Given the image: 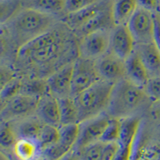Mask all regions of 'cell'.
<instances>
[{
    "label": "cell",
    "instance_id": "cell-1",
    "mask_svg": "<svg viewBox=\"0 0 160 160\" xmlns=\"http://www.w3.org/2000/svg\"><path fill=\"white\" fill-rule=\"evenodd\" d=\"M78 57V38L62 19L42 35L20 48L15 69L20 77L46 79Z\"/></svg>",
    "mask_w": 160,
    "mask_h": 160
},
{
    "label": "cell",
    "instance_id": "cell-2",
    "mask_svg": "<svg viewBox=\"0 0 160 160\" xmlns=\"http://www.w3.org/2000/svg\"><path fill=\"white\" fill-rule=\"evenodd\" d=\"M60 19L62 18L22 8L1 24L2 42L17 53L24 45L49 31Z\"/></svg>",
    "mask_w": 160,
    "mask_h": 160
},
{
    "label": "cell",
    "instance_id": "cell-3",
    "mask_svg": "<svg viewBox=\"0 0 160 160\" xmlns=\"http://www.w3.org/2000/svg\"><path fill=\"white\" fill-rule=\"evenodd\" d=\"M153 103L143 88L124 78L113 86L105 113L118 119L142 118Z\"/></svg>",
    "mask_w": 160,
    "mask_h": 160
},
{
    "label": "cell",
    "instance_id": "cell-4",
    "mask_svg": "<svg viewBox=\"0 0 160 160\" xmlns=\"http://www.w3.org/2000/svg\"><path fill=\"white\" fill-rule=\"evenodd\" d=\"M114 84L100 79L88 89L73 97L82 122L105 113Z\"/></svg>",
    "mask_w": 160,
    "mask_h": 160
},
{
    "label": "cell",
    "instance_id": "cell-5",
    "mask_svg": "<svg viewBox=\"0 0 160 160\" xmlns=\"http://www.w3.org/2000/svg\"><path fill=\"white\" fill-rule=\"evenodd\" d=\"M127 26L135 44L155 41L156 15L154 11L138 6Z\"/></svg>",
    "mask_w": 160,
    "mask_h": 160
},
{
    "label": "cell",
    "instance_id": "cell-6",
    "mask_svg": "<svg viewBox=\"0 0 160 160\" xmlns=\"http://www.w3.org/2000/svg\"><path fill=\"white\" fill-rule=\"evenodd\" d=\"M38 100V97L19 93L1 104V121L11 122L35 115Z\"/></svg>",
    "mask_w": 160,
    "mask_h": 160
},
{
    "label": "cell",
    "instance_id": "cell-7",
    "mask_svg": "<svg viewBox=\"0 0 160 160\" xmlns=\"http://www.w3.org/2000/svg\"><path fill=\"white\" fill-rule=\"evenodd\" d=\"M111 29L93 31L78 39V56L97 60L109 52Z\"/></svg>",
    "mask_w": 160,
    "mask_h": 160
},
{
    "label": "cell",
    "instance_id": "cell-8",
    "mask_svg": "<svg viewBox=\"0 0 160 160\" xmlns=\"http://www.w3.org/2000/svg\"><path fill=\"white\" fill-rule=\"evenodd\" d=\"M95 60L78 56L73 62L72 97L100 80Z\"/></svg>",
    "mask_w": 160,
    "mask_h": 160
},
{
    "label": "cell",
    "instance_id": "cell-9",
    "mask_svg": "<svg viewBox=\"0 0 160 160\" xmlns=\"http://www.w3.org/2000/svg\"><path fill=\"white\" fill-rule=\"evenodd\" d=\"M110 117L106 113L79 123V134L73 150H78L86 146L100 141Z\"/></svg>",
    "mask_w": 160,
    "mask_h": 160
},
{
    "label": "cell",
    "instance_id": "cell-10",
    "mask_svg": "<svg viewBox=\"0 0 160 160\" xmlns=\"http://www.w3.org/2000/svg\"><path fill=\"white\" fill-rule=\"evenodd\" d=\"M73 62L62 67L46 78L48 92L57 98L72 97Z\"/></svg>",
    "mask_w": 160,
    "mask_h": 160
},
{
    "label": "cell",
    "instance_id": "cell-11",
    "mask_svg": "<svg viewBox=\"0 0 160 160\" xmlns=\"http://www.w3.org/2000/svg\"><path fill=\"white\" fill-rule=\"evenodd\" d=\"M100 78L115 84L126 78L125 60L120 58L111 52L95 60Z\"/></svg>",
    "mask_w": 160,
    "mask_h": 160
},
{
    "label": "cell",
    "instance_id": "cell-12",
    "mask_svg": "<svg viewBox=\"0 0 160 160\" xmlns=\"http://www.w3.org/2000/svg\"><path fill=\"white\" fill-rule=\"evenodd\" d=\"M135 42L127 25H115L111 29L109 51L126 60L132 55Z\"/></svg>",
    "mask_w": 160,
    "mask_h": 160
},
{
    "label": "cell",
    "instance_id": "cell-13",
    "mask_svg": "<svg viewBox=\"0 0 160 160\" xmlns=\"http://www.w3.org/2000/svg\"><path fill=\"white\" fill-rule=\"evenodd\" d=\"M111 4V0H102L94 5L76 12L67 14L62 17V19L75 33L100 12L110 7Z\"/></svg>",
    "mask_w": 160,
    "mask_h": 160
},
{
    "label": "cell",
    "instance_id": "cell-14",
    "mask_svg": "<svg viewBox=\"0 0 160 160\" xmlns=\"http://www.w3.org/2000/svg\"><path fill=\"white\" fill-rule=\"evenodd\" d=\"M35 115L44 124L60 127V111L58 98L51 95L50 93H45L39 98Z\"/></svg>",
    "mask_w": 160,
    "mask_h": 160
},
{
    "label": "cell",
    "instance_id": "cell-15",
    "mask_svg": "<svg viewBox=\"0 0 160 160\" xmlns=\"http://www.w3.org/2000/svg\"><path fill=\"white\" fill-rule=\"evenodd\" d=\"M135 52L143 63L150 78L160 76V49L155 41L135 44Z\"/></svg>",
    "mask_w": 160,
    "mask_h": 160
},
{
    "label": "cell",
    "instance_id": "cell-16",
    "mask_svg": "<svg viewBox=\"0 0 160 160\" xmlns=\"http://www.w3.org/2000/svg\"><path fill=\"white\" fill-rule=\"evenodd\" d=\"M10 123L12 126L18 138H28L35 140L37 142L44 125L43 122L35 115L11 122Z\"/></svg>",
    "mask_w": 160,
    "mask_h": 160
},
{
    "label": "cell",
    "instance_id": "cell-17",
    "mask_svg": "<svg viewBox=\"0 0 160 160\" xmlns=\"http://www.w3.org/2000/svg\"><path fill=\"white\" fill-rule=\"evenodd\" d=\"M126 78L135 85L144 88L150 77L143 63L135 51L125 60Z\"/></svg>",
    "mask_w": 160,
    "mask_h": 160
},
{
    "label": "cell",
    "instance_id": "cell-18",
    "mask_svg": "<svg viewBox=\"0 0 160 160\" xmlns=\"http://www.w3.org/2000/svg\"><path fill=\"white\" fill-rule=\"evenodd\" d=\"M22 7L62 18L65 15L66 0H22Z\"/></svg>",
    "mask_w": 160,
    "mask_h": 160
},
{
    "label": "cell",
    "instance_id": "cell-19",
    "mask_svg": "<svg viewBox=\"0 0 160 160\" xmlns=\"http://www.w3.org/2000/svg\"><path fill=\"white\" fill-rule=\"evenodd\" d=\"M138 7V0H111V15L115 26L128 25Z\"/></svg>",
    "mask_w": 160,
    "mask_h": 160
},
{
    "label": "cell",
    "instance_id": "cell-20",
    "mask_svg": "<svg viewBox=\"0 0 160 160\" xmlns=\"http://www.w3.org/2000/svg\"><path fill=\"white\" fill-rule=\"evenodd\" d=\"M13 148L20 160H35L42 154L38 142L28 138H18Z\"/></svg>",
    "mask_w": 160,
    "mask_h": 160
},
{
    "label": "cell",
    "instance_id": "cell-21",
    "mask_svg": "<svg viewBox=\"0 0 160 160\" xmlns=\"http://www.w3.org/2000/svg\"><path fill=\"white\" fill-rule=\"evenodd\" d=\"M58 102H59L61 125L79 123L78 110L74 98L71 96L59 98Z\"/></svg>",
    "mask_w": 160,
    "mask_h": 160
},
{
    "label": "cell",
    "instance_id": "cell-22",
    "mask_svg": "<svg viewBox=\"0 0 160 160\" xmlns=\"http://www.w3.org/2000/svg\"><path fill=\"white\" fill-rule=\"evenodd\" d=\"M59 138L58 142L69 149L73 150L79 134V123L61 125L58 128Z\"/></svg>",
    "mask_w": 160,
    "mask_h": 160
},
{
    "label": "cell",
    "instance_id": "cell-23",
    "mask_svg": "<svg viewBox=\"0 0 160 160\" xmlns=\"http://www.w3.org/2000/svg\"><path fill=\"white\" fill-rule=\"evenodd\" d=\"M58 128L55 126L44 124L38 138V142L41 149L42 150L48 148L58 141L59 138Z\"/></svg>",
    "mask_w": 160,
    "mask_h": 160
},
{
    "label": "cell",
    "instance_id": "cell-24",
    "mask_svg": "<svg viewBox=\"0 0 160 160\" xmlns=\"http://www.w3.org/2000/svg\"><path fill=\"white\" fill-rule=\"evenodd\" d=\"M104 142L98 141L78 150H73L76 152L80 160H100Z\"/></svg>",
    "mask_w": 160,
    "mask_h": 160
},
{
    "label": "cell",
    "instance_id": "cell-25",
    "mask_svg": "<svg viewBox=\"0 0 160 160\" xmlns=\"http://www.w3.org/2000/svg\"><path fill=\"white\" fill-rule=\"evenodd\" d=\"M121 131V119L110 118L108 126L102 134L100 141L102 142H118Z\"/></svg>",
    "mask_w": 160,
    "mask_h": 160
},
{
    "label": "cell",
    "instance_id": "cell-26",
    "mask_svg": "<svg viewBox=\"0 0 160 160\" xmlns=\"http://www.w3.org/2000/svg\"><path fill=\"white\" fill-rule=\"evenodd\" d=\"M17 140H18V137H17L11 123L8 122L1 121L0 143L2 148H8L11 147H14Z\"/></svg>",
    "mask_w": 160,
    "mask_h": 160
},
{
    "label": "cell",
    "instance_id": "cell-27",
    "mask_svg": "<svg viewBox=\"0 0 160 160\" xmlns=\"http://www.w3.org/2000/svg\"><path fill=\"white\" fill-rule=\"evenodd\" d=\"M22 88V77L17 76L3 88H1V104L15 96L21 92Z\"/></svg>",
    "mask_w": 160,
    "mask_h": 160
},
{
    "label": "cell",
    "instance_id": "cell-28",
    "mask_svg": "<svg viewBox=\"0 0 160 160\" xmlns=\"http://www.w3.org/2000/svg\"><path fill=\"white\" fill-rule=\"evenodd\" d=\"M22 0H1V24L22 8Z\"/></svg>",
    "mask_w": 160,
    "mask_h": 160
},
{
    "label": "cell",
    "instance_id": "cell-29",
    "mask_svg": "<svg viewBox=\"0 0 160 160\" xmlns=\"http://www.w3.org/2000/svg\"><path fill=\"white\" fill-rule=\"evenodd\" d=\"M143 88L154 103L160 102V76L150 78Z\"/></svg>",
    "mask_w": 160,
    "mask_h": 160
},
{
    "label": "cell",
    "instance_id": "cell-30",
    "mask_svg": "<svg viewBox=\"0 0 160 160\" xmlns=\"http://www.w3.org/2000/svg\"><path fill=\"white\" fill-rule=\"evenodd\" d=\"M102 0H66L65 15L87 8Z\"/></svg>",
    "mask_w": 160,
    "mask_h": 160
},
{
    "label": "cell",
    "instance_id": "cell-31",
    "mask_svg": "<svg viewBox=\"0 0 160 160\" xmlns=\"http://www.w3.org/2000/svg\"><path fill=\"white\" fill-rule=\"evenodd\" d=\"M119 151V144L118 142H104L100 160H114Z\"/></svg>",
    "mask_w": 160,
    "mask_h": 160
},
{
    "label": "cell",
    "instance_id": "cell-32",
    "mask_svg": "<svg viewBox=\"0 0 160 160\" xmlns=\"http://www.w3.org/2000/svg\"><path fill=\"white\" fill-rule=\"evenodd\" d=\"M0 74H1V88H3L4 86L17 77L16 74L15 73V69H11V68L8 65L2 66Z\"/></svg>",
    "mask_w": 160,
    "mask_h": 160
},
{
    "label": "cell",
    "instance_id": "cell-33",
    "mask_svg": "<svg viewBox=\"0 0 160 160\" xmlns=\"http://www.w3.org/2000/svg\"><path fill=\"white\" fill-rule=\"evenodd\" d=\"M132 143H118L119 151L114 160H130Z\"/></svg>",
    "mask_w": 160,
    "mask_h": 160
},
{
    "label": "cell",
    "instance_id": "cell-34",
    "mask_svg": "<svg viewBox=\"0 0 160 160\" xmlns=\"http://www.w3.org/2000/svg\"><path fill=\"white\" fill-rule=\"evenodd\" d=\"M138 6L155 12L158 5V0H138Z\"/></svg>",
    "mask_w": 160,
    "mask_h": 160
},
{
    "label": "cell",
    "instance_id": "cell-35",
    "mask_svg": "<svg viewBox=\"0 0 160 160\" xmlns=\"http://www.w3.org/2000/svg\"><path fill=\"white\" fill-rule=\"evenodd\" d=\"M151 114L156 120L160 122V102H155L151 107Z\"/></svg>",
    "mask_w": 160,
    "mask_h": 160
},
{
    "label": "cell",
    "instance_id": "cell-36",
    "mask_svg": "<svg viewBox=\"0 0 160 160\" xmlns=\"http://www.w3.org/2000/svg\"><path fill=\"white\" fill-rule=\"evenodd\" d=\"M155 41L160 49V22L158 20L157 17H156V28H155Z\"/></svg>",
    "mask_w": 160,
    "mask_h": 160
},
{
    "label": "cell",
    "instance_id": "cell-37",
    "mask_svg": "<svg viewBox=\"0 0 160 160\" xmlns=\"http://www.w3.org/2000/svg\"><path fill=\"white\" fill-rule=\"evenodd\" d=\"M61 160H80L78 158V155L76 154L75 151H71V152H69L67 155L63 157Z\"/></svg>",
    "mask_w": 160,
    "mask_h": 160
},
{
    "label": "cell",
    "instance_id": "cell-38",
    "mask_svg": "<svg viewBox=\"0 0 160 160\" xmlns=\"http://www.w3.org/2000/svg\"><path fill=\"white\" fill-rule=\"evenodd\" d=\"M155 15H156L158 20L160 22V0H158V5H157L156 11H155Z\"/></svg>",
    "mask_w": 160,
    "mask_h": 160
},
{
    "label": "cell",
    "instance_id": "cell-39",
    "mask_svg": "<svg viewBox=\"0 0 160 160\" xmlns=\"http://www.w3.org/2000/svg\"><path fill=\"white\" fill-rule=\"evenodd\" d=\"M38 160H51V159H49V158H45V157H42V156H41V158H40L39 159H38Z\"/></svg>",
    "mask_w": 160,
    "mask_h": 160
}]
</instances>
